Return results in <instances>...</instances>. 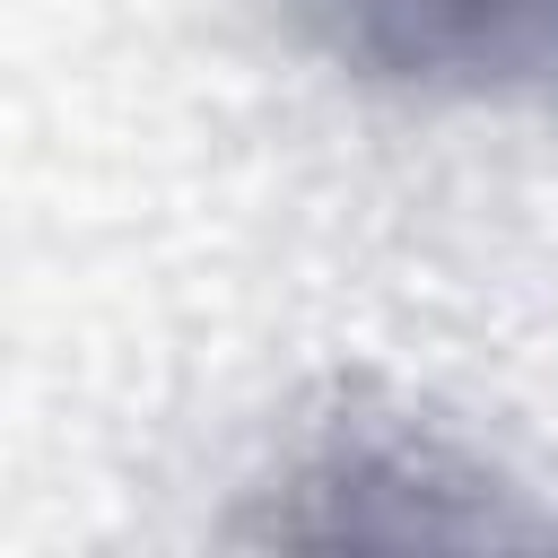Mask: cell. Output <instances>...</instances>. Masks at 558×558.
<instances>
[{
  "mask_svg": "<svg viewBox=\"0 0 558 558\" xmlns=\"http://www.w3.org/2000/svg\"><path fill=\"white\" fill-rule=\"evenodd\" d=\"M279 26L375 96L558 122V0H279Z\"/></svg>",
  "mask_w": 558,
  "mask_h": 558,
  "instance_id": "obj_2",
  "label": "cell"
},
{
  "mask_svg": "<svg viewBox=\"0 0 558 558\" xmlns=\"http://www.w3.org/2000/svg\"><path fill=\"white\" fill-rule=\"evenodd\" d=\"M270 541H558V514H532L523 488L471 453L453 427L384 401L375 384H331L279 471L262 480Z\"/></svg>",
  "mask_w": 558,
  "mask_h": 558,
  "instance_id": "obj_1",
  "label": "cell"
}]
</instances>
